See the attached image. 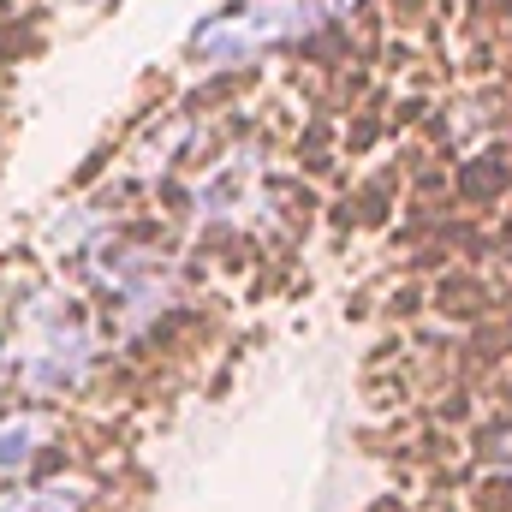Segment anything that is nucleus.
I'll use <instances>...</instances> for the list:
<instances>
[{
    "label": "nucleus",
    "instance_id": "nucleus-4",
    "mask_svg": "<svg viewBox=\"0 0 512 512\" xmlns=\"http://www.w3.org/2000/svg\"><path fill=\"white\" fill-rule=\"evenodd\" d=\"M0 364H6V334H0Z\"/></svg>",
    "mask_w": 512,
    "mask_h": 512
},
{
    "label": "nucleus",
    "instance_id": "nucleus-2",
    "mask_svg": "<svg viewBox=\"0 0 512 512\" xmlns=\"http://www.w3.org/2000/svg\"><path fill=\"white\" fill-rule=\"evenodd\" d=\"M96 483L84 477H54L36 489H0V512H90Z\"/></svg>",
    "mask_w": 512,
    "mask_h": 512
},
{
    "label": "nucleus",
    "instance_id": "nucleus-3",
    "mask_svg": "<svg viewBox=\"0 0 512 512\" xmlns=\"http://www.w3.org/2000/svg\"><path fill=\"white\" fill-rule=\"evenodd\" d=\"M48 435H54V417L48 411H12V417H0V477L24 471L48 447Z\"/></svg>",
    "mask_w": 512,
    "mask_h": 512
},
{
    "label": "nucleus",
    "instance_id": "nucleus-1",
    "mask_svg": "<svg viewBox=\"0 0 512 512\" xmlns=\"http://www.w3.org/2000/svg\"><path fill=\"white\" fill-rule=\"evenodd\" d=\"M316 18H322V0H251V6L203 24L191 36V48L203 60H215V66H239V60H251L256 48H268V42L304 36Z\"/></svg>",
    "mask_w": 512,
    "mask_h": 512
}]
</instances>
